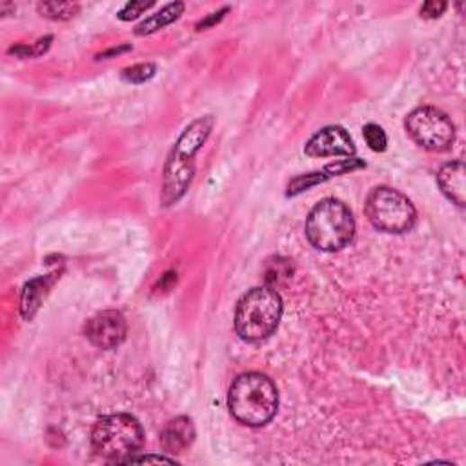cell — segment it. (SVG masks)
<instances>
[{"label": "cell", "mask_w": 466, "mask_h": 466, "mask_svg": "<svg viewBox=\"0 0 466 466\" xmlns=\"http://www.w3.org/2000/svg\"><path fill=\"white\" fill-rule=\"evenodd\" d=\"M228 408L233 419L245 426H264L275 417L279 408L277 386L264 373H243L229 386Z\"/></svg>", "instance_id": "6da1fadb"}, {"label": "cell", "mask_w": 466, "mask_h": 466, "mask_svg": "<svg viewBox=\"0 0 466 466\" xmlns=\"http://www.w3.org/2000/svg\"><path fill=\"white\" fill-rule=\"evenodd\" d=\"M211 128H213V117L211 115L201 117L193 121L175 142L174 149L168 155V161L163 174L165 175L163 193H161L163 206H172L186 195L195 174L193 159L197 151L202 148V144L208 140Z\"/></svg>", "instance_id": "7a4b0ae2"}, {"label": "cell", "mask_w": 466, "mask_h": 466, "mask_svg": "<svg viewBox=\"0 0 466 466\" xmlns=\"http://www.w3.org/2000/svg\"><path fill=\"white\" fill-rule=\"evenodd\" d=\"M282 299L273 286H257L246 291L236 308V332L246 343L268 339L279 328Z\"/></svg>", "instance_id": "3957f363"}, {"label": "cell", "mask_w": 466, "mask_h": 466, "mask_svg": "<svg viewBox=\"0 0 466 466\" xmlns=\"http://www.w3.org/2000/svg\"><path fill=\"white\" fill-rule=\"evenodd\" d=\"M306 239L321 252H339L346 248L355 233V220L350 208L337 199H325L309 211L306 224Z\"/></svg>", "instance_id": "277c9868"}, {"label": "cell", "mask_w": 466, "mask_h": 466, "mask_svg": "<svg viewBox=\"0 0 466 466\" xmlns=\"http://www.w3.org/2000/svg\"><path fill=\"white\" fill-rule=\"evenodd\" d=\"M142 443L144 430L130 414L104 416L92 430L94 452L112 462H124L140 450Z\"/></svg>", "instance_id": "5b68a950"}, {"label": "cell", "mask_w": 466, "mask_h": 466, "mask_svg": "<svg viewBox=\"0 0 466 466\" xmlns=\"http://www.w3.org/2000/svg\"><path fill=\"white\" fill-rule=\"evenodd\" d=\"M364 213L375 229L396 236L410 231L417 219L412 201L390 186H377L368 193Z\"/></svg>", "instance_id": "8992f818"}, {"label": "cell", "mask_w": 466, "mask_h": 466, "mask_svg": "<svg viewBox=\"0 0 466 466\" xmlns=\"http://www.w3.org/2000/svg\"><path fill=\"white\" fill-rule=\"evenodd\" d=\"M410 139L428 151H444L455 140V126L450 117L434 108L421 106L414 110L405 121Z\"/></svg>", "instance_id": "52a82bcc"}, {"label": "cell", "mask_w": 466, "mask_h": 466, "mask_svg": "<svg viewBox=\"0 0 466 466\" xmlns=\"http://www.w3.org/2000/svg\"><path fill=\"white\" fill-rule=\"evenodd\" d=\"M85 334L94 346L101 350H115L126 339L128 323L117 309H104L86 323Z\"/></svg>", "instance_id": "ba28073f"}, {"label": "cell", "mask_w": 466, "mask_h": 466, "mask_svg": "<svg viewBox=\"0 0 466 466\" xmlns=\"http://www.w3.org/2000/svg\"><path fill=\"white\" fill-rule=\"evenodd\" d=\"M304 153L308 157H352L355 144L343 126H327L306 142Z\"/></svg>", "instance_id": "9c48e42d"}, {"label": "cell", "mask_w": 466, "mask_h": 466, "mask_svg": "<svg viewBox=\"0 0 466 466\" xmlns=\"http://www.w3.org/2000/svg\"><path fill=\"white\" fill-rule=\"evenodd\" d=\"M195 441V425L190 417L179 416L166 423L161 432V446L166 453H183Z\"/></svg>", "instance_id": "30bf717a"}, {"label": "cell", "mask_w": 466, "mask_h": 466, "mask_svg": "<svg viewBox=\"0 0 466 466\" xmlns=\"http://www.w3.org/2000/svg\"><path fill=\"white\" fill-rule=\"evenodd\" d=\"M361 168H366V165L359 159H346V161H339V163H334V165H328L325 166L323 172H316V174H308V175H299L297 179H293L288 186V195H297L304 190H309L312 186H318L332 177H337V175H345L348 172H355V170H361Z\"/></svg>", "instance_id": "8fae6325"}, {"label": "cell", "mask_w": 466, "mask_h": 466, "mask_svg": "<svg viewBox=\"0 0 466 466\" xmlns=\"http://www.w3.org/2000/svg\"><path fill=\"white\" fill-rule=\"evenodd\" d=\"M464 165L461 161L444 165L437 174V184L441 192L459 208L466 202V181H464Z\"/></svg>", "instance_id": "7c38bea8"}, {"label": "cell", "mask_w": 466, "mask_h": 466, "mask_svg": "<svg viewBox=\"0 0 466 466\" xmlns=\"http://www.w3.org/2000/svg\"><path fill=\"white\" fill-rule=\"evenodd\" d=\"M183 13H184V4L183 3H172V4L165 6L161 12H157L155 15L148 17L146 21H142L135 28V35L142 37V35H149V33L159 31V30L170 26L172 22H175Z\"/></svg>", "instance_id": "4fadbf2b"}, {"label": "cell", "mask_w": 466, "mask_h": 466, "mask_svg": "<svg viewBox=\"0 0 466 466\" xmlns=\"http://www.w3.org/2000/svg\"><path fill=\"white\" fill-rule=\"evenodd\" d=\"M46 286H48L46 279H35L26 284V288L22 291V300H21V312H22L24 319H31L35 316L39 304L44 297Z\"/></svg>", "instance_id": "5bb4252c"}, {"label": "cell", "mask_w": 466, "mask_h": 466, "mask_svg": "<svg viewBox=\"0 0 466 466\" xmlns=\"http://www.w3.org/2000/svg\"><path fill=\"white\" fill-rule=\"evenodd\" d=\"M81 6L73 3H40L37 4V12L51 21H69L79 13Z\"/></svg>", "instance_id": "9a60e30c"}, {"label": "cell", "mask_w": 466, "mask_h": 466, "mask_svg": "<svg viewBox=\"0 0 466 466\" xmlns=\"http://www.w3.org/2000/svg\"><path fill=\"white\" fill-rule=\"evenodd\" d=\"M155 71H157V67H155V64H135V66H131V67L122 69L121 76H122V81H126V83L142 85V83H146V81L151 79V76L155 75Z\"/></svg>", "instance_id": "2e32d148"}, {"label": "cell", "mask_w": 466, "mask_h": 466, "mask_svg": "<svg viewBox=\"0 0 466 466\" xmlns=\"http://www.w3.org/2000/svg\"><path fill=\"white\" fill-rule=\"evenodd\" d=\"M363 135H364V140H366V144H368V148H370L372 151L382 153V151L386 149L388 139H386L384 130H382L379 124H373V122L366 124V126L363 128Z\"/></svg>", "instance_id": "e0dca14e"}, {"label": "cell", "mask_w": 466, "mask_h": 466, "mask_svg": "<svg viewBox=\"0 0 466 466\" xmlns=\"http://www.w3.org/2000/svg\"><path fill=\"white\" fill-rule=\"evenodd\" d=\"M153 6V3H128L121 12H119V19L128 22V21H133L137 17H140L144 12H148L149 8Z\"/></svg>", "instance_id": "ac0fdd59"}, {"label": "cell", "mask_w": 466, "mask_h": 466, "mask_svg": "<svg viewBox=\"0 0 466 466\" xmlns=\"http://www.w3.org/2000/svg\"><path fill=\"white\" fill-rule=\"evenodd\" d=\"M448 8L446 3H437V0H430V3H425L421 8V17L425 19H437L444 13V10Z\"/></svg>", "instance_id": "d6986e66"}, {"label": "cell", "mask_w": 466, "mask_h": 466, "mask_svg": "<svg viewBox=\"0 0 466 466\" xmlns=\"http://www.w3.org/2000/svg\"><path fill=\"white\" fill-rule=\"evenodd\" d=\"M124 462H170L174 464L175 459L174 457H166V455H131L128 457Z\"/></svg>", "instance_id": "ffe728a7"}, {"label": "cell", "mask_w": 466, "mask_h": 466, "mask_svg": "<svg viewBox=\"0 0 466 466\" xmlns=\"http://www.w3.org/2000/svg\"><path fill=\"white\" fill-rule=\"evenodd\" d=\"M228 12H229V8H224V10H220V12L211 13L208 19H204V21H201V22L197 24V30H199V31H202V30H208L210 26H213V24L220 22V21H222V17H224Z\"/></svg>", "instance_id": "44dd1931"}, {"label": "cell", "mask_w": 466, "mask_h": 466, "mask_svg": "<svg viewBox=\"0 0 466 466\" xmlns=\"http://www.w3.org/2000/svg\"><path fill=\"white\" fill-rule=\"evenodd\" d=\"M128 49H130V46H122V48H121V49H110V51H108V53H103V55H101V57H99V58H104V57H110V55H115V53H117V55H119V53H122V51H128Z\"/></svg>", "instance_id": "7402d4cb"}]
</instances>
